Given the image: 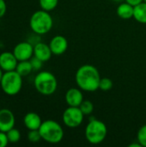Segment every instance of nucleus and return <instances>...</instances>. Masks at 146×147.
<instances>
[{
    "label": "nucleus",
    "mask_w": 146,
    "mask_h": 147,
    "mask_svg": "<svg viewBox=\"0 0 146 147\" xmlns=\"http://www.w3.org/2000/svg\"><path fill=\"white\" fill-rule=\"evenodd\" d=\"M76 83L83 91L94 92L99 90L101 76L97 68L92 65H83L76 72Z\"/></svg>",
    "instance_id": "1"
},
{
    "label": "nucleus",
    "mask_w": 146,
    "mask_h": 147,
    "mask_svg": "<svg viewBox=\"0 0 146 147\" xmlns=\"http://www.w3.org/2000/svg\"><path fill=\"white\" fill-rule=\"evenodd\" d=\"M29 26L32 31L38 34H46L52 29L53 26V20L48 11L40 9L35 11L30 17Z\"/></svg>",
    "instance_id": "2"
},
{
    "label": "nucleus",
    "mask_w": 146,
    "mask_h": 147,
    "mask_svg": "<svg viewBox=\"0 0 146 147\" xmlns=\"http://www.w3.org/2000/svg\"><path fill=\"white\" fill-rule=\"evenodd\" d=\"M41 139L49 144H58L63 140L64 129L61 125L53 121L46 120L42 121L41 126L39 128Z\"/></svg>",
    "instance_id": "3"
},
{
    "label": "nucleus",
    "mask_w": 146,
    "mask_h": 147,
    "mask_svg": "<svg viewBox=\"0 0 146 147\" xmlns=\"http://www.w3.org/2000/svg\"><path fill=\"white\" fill-rule=\"evenodd\" d=\"M34 85L35 90L43 96H51L54 94L58 88L56 77L50 71H40L34 78Z\"/></svg>",
    "instance_id": "4"
},
{
    "label": "nucleus",
    "mask_w": 146,
    "mask_h": 147,
    "mask_svg": "<svg viewBox=\"0 0 146 147\" xmlns=\"http://www.w3.org/2000/svg\"><path fill=\"white\" fill-rule=\"evenodd\" d=\"M107 134L108 127L103 121L97 119L89 120L85 127V138L89 143L99 145L105 140Z\"/></svg>",
    "instance_id": "5"
},
{
    "label": "nucleus",
    "mask_w": 146,
    "mask_h": 147,
    "mask_svg": "<svg viewBox=\"0 0 146 147\" xmlns=\"http://www.w3.org/2000/svg\"><path fill=\"white\" fill-rule=\"evenodd\" d=\"M0 86L4 94L8 96L17 95L22 87V77L15 71H4L0 81Z\"/></svg>",
    "instance_id": "6"
},
{
    "label": "nucleus",
    "mask_w": 146,
    "mask_h": 147,
    "mask_svg": "<svg viewBox=\"0 0 146 147\" xmlns=\"http://www.w3.org/2000/svg\"><path fill=\"white\" fill-rule=\"evenodd\" d=\"M84 115L79 107L69 106L63 113L62 119L64 124L70 128L78 127L83 121Z\"/></svg>",
    "instance_id": "7"
},
{
    "label": "nucleus",
    "mask_w": 146,
    "mask_h": 147,
    "mask_svg": "<svg viewBox=\"0 0 146 147\" xmlns=\"http://www.w3.org/2000/svg\"><path fill=\"white\" fill-rule=\"evenodd\" d=\"M13 53L18 61L29 60L34 56V46L28 41L19 42L15 46Z\"/></svg>",
    "instance_id": "8"
},
{
    "label": "nucleus",
    "mask_w": 146,
    "mask_h": 147,
    "mask_svg": "<svg viewBox=\"0 0 146 147\" xmlns=\"http://www.w3.org/2000/svg\"><path fill=\"white\" fill-rule=\"evenodd\" d=\"M15 119L13 112L8 109H0V131L7 133L15 127Z\"/></svg>",
    "instance_id": "9"
},
{
    "label": "nucleus",
    "mask_w": 146,
    "mask_h": 147,
    "mask_svg": "<svg viewBox=\"0 0 146 147\" xmlns=\"http://www.w3.org/2000/svg\"><path fill=\"white\" fill-rule=\"evenodd\" d=\"M49 47L52 54L61 55L66 52L68 48V41L63 35H55L50 40Z\"/></svg>",
    "instance_id": "10"
},
{
    "label": "nucleus",
    "mask_w": 146,
    "mask_h": 147,
    "mask_svg": "<svg viewBox=\"0 0 146 147\" xmlns=\"http://www.w3.org/2000/svg\"><path fill=\"white\" fill-rule=\"evenodd\" d=\"M17 64L18 60L13 52H3L0 53V67L3 71L15 70Z\"/></svg>",
    "instance_id": "11"
},
{
    "label": "nucleus",
    "mask_w": 146,
    "mask_h": 147,
    "mask_svg": "<svg viewBox=\"0 0 146 147\" xmlns=\"http://www.w3.org/2000/svg\"><path fill=\"white\" fill-rule=\"evenodd\" d=\"M65 102L68 106L79 107L83 101V94L79 88H71L65 93Z\"/></svg>",
    "instance_id": "12"
},
{
    "label": "nucleus",
    "mask_w": 146,
    "mask_h": 147,
    "mask_svg": "<svg viewBox=\"0 0 146 147\" xmlns=\"http://www.w3.org/2000/svg\"><path fill=\"white\" fill-rule=\"evenodd\" d=\"M52 55L49 45L44 42H37L34 46V56L43 62L48 61Z\"/></svg>",
    "instance_id": "13"
},
{
    "label": "nucleus",
    "mask_w": 146,
    "mask_h": 147,
    "mask_svg": "<svg viewBox=\"0 0 146 147\" xmlns=\"http://www.w3.org/2000/svg\"><path fill=\"white\" fill-rule=\"evenodd\" d=\"M23 123L28 130H39L42 120L37 113L28 112L23 118Z\"/></svg>",
    "instance_id": "14"
},
{
    "label": "nucleus",
    "mask_w": 146,
    "mask_h": 147,
    "mask_svg": "<svg viewBox=\"0 0 146 147\" xmlns=\"http://www.w3.org/2000/svg\"><path fill=\"white\" fill-rule=\"evenodd\" d=\"M133 10H134V7L126 2V3H121L120 4H119V6L117 7L116 12H117L118 16L120 17L121 19L128 20L133 17Z\"/></svg>",
    "instance_id": "15"
},
{
    "label": "nucleus",
    "mask_w": 146,
    "mask_h": 147,
    "mask_svg": "<svg viewBox=\"0 0 146 147\" xmlns=\"http://www.w3.org/2000/svg\"><path fill=\"white\" fill-rule=\"evenodd\" d=\"M133 18L139 23H146V2L134 6Z\"/></svg>",
    "instance_id": "16"
},
{
    "label": "nucleus",
    "mask_w": 146,
    "mask_h": 147,
    "mask_svg": "<svg viewBox=\"0 0 146 147\" xmlns=\"http://www.w3.org/2000/svg\"><path fill=\"white\" fill-rule=\"evenodd\" d=\"M15 71L22 77H26V76L29 75L33 71V67H32V65L30 63V60L18 61Z\"/></svg>",
    "instance_id": "17"
},
{
    "label": "nucleus",
    "mask_w": 146,
    "mask_h": 147,
    "mask_svg": "<svg viewBox=\"0 0 146 147\" xmlns=\"http://www.w3.org/2000/svg\"><path fill=\"white\" fill-rule=\"evenodd\" d=\"M39 3L41 9L50 12L58 6L59 0H39Z\"/></svg>",
    "instance_id": "18"
},
{
    "label": "nucleus",
    "mask_w": 146,
    "mask_h": 147,
    "mask_svg": "<svg viewBox=\"0 0 146 147\" xmlns=\"http://www.w3.org/2000/svg\"><path fill=\"white\" fill-rule=\"evenodd\" d=\"M6 134H7L8 140H9V143L15 144V143L19 142L21 140V133L18 129H16L15 127H13L12 129L8 131Z\"/></svg>",
    "instance_id": "19"
},
{
    "label": "nucleus",
    "mask_w": 146,
    "mask_h": 147,
    "mask_svg": "<svg viewBox=\"0 0 146 147\" xmlns=\"http://www.w3.org/2000/svg\"><path fill=\"white\" fill-rule=\"evenodd\" d=\"M79 108L84 115H89L94 111V104L89 100H83V102L80 104Z\"/></svg>",
    "instance_id": "20"
},
{
    "label": "nucleus",
    "mask_w": 146,
    "mask_h": 147,
    "mask_svg": "<svg viewBox=\"0 0 146 147\" xmlns=\"http://www.w3.org/2000/svg\"><path fill=\"white\" fill-rule=\"evenodd\" d=\"M137 141L141 145V146L146 147V124L143 125L138 131Z\"/></svg>",
    "instance_id": "21"
},
{
    "label": "nucleus",
    "mask_w": 146,
    "mask_h": 147,
    "mask_svg": "<svg viewBox=\"0 0 146 147\" xmlns=\"http://www.w3.org/2000/svg\"><path fill=\"white\" fill-rule=\"evenodd\" d=\"M113 88V82L108 78H101L99 89L103 91H108Z\"/></svg>",
    "instance_id": "22"
},
{
    "label": "nucleus",
    "mask_w": 146,
    "mask_h": 147,
    "mask_svg": "<svg viewBox=\"0 0 146 147\" xmlns=\"http://www.w3.org/2000/svg\"><path fill=\"white\" fill-rule=\"evenodd\" d=\"M28 140L31 143H38L42 139L39 130H29L28 134Z\"/></svg>",
    "instance_id": "23"
},
{
    "label": "nucleus",
    "mask_w": 146,
    "mask_h": 147,
    "mask_svg": "<svg viewBox=\"0 0 146 147\" xmlns=\"http://www.w3.org/2000/svg\"><path fill=\"white\" fill-rule=\"evenodd\" d=\"M30 63L32 65V67H33V71H39L41 69L42 67V64H43V61H41L40 59H39L38 58L33 56L30 59Z\"/></svg>",
    "instance_id": "24"
},
{
    "label": "nucleus",
    "mask_w": 146,
    "mask_h": 147,
    "mask_svg": "<svg viewBox=\"0 0 146 147\" xmlns=\"http://www.w3.org/2000/svg\"><path fill=\"white\" fill-rule=\"evenodd\" d=\"M9 140L7 134L0 131V147H6L9 144Z\"/></svg>",
    "instance_id": "25"
},
{
    "label": "nucleus",
    "mask_w": 146,
    "mask_h": 147,
    "mask_svg": "<svg viewBox=\"0 0 146 147\" xmlns=\"http://www.w3.org/2000/svg\"><path fill=\"white\" fill-rule=\"evenodd\" d=\"M7 11V5L4 0H0V18L4 16Z\"/></svg>",
    "instance_id": "26"
},
{
    "label": "nucleus",
    "mask_w": 146,
    "mask_h": 147,
    "mask_svg": "<svg viewBox=\"0 0 146 147\" xmlns=\"http://www.w3.org/2000/svg\"><path fill=\"white\" fill-rule=\"evenodd\" d=\"M125 1H126V3H130L131 5H133V7L136 6V5H138V4H139L140 3L144 2V0H125Z\"/></svg>",
    "instance_id": "27"
},
{
    "label": "nucleus",
    "mask_w": 146,
    "mask_h": 147,
    "mask_svg": "<svg viewBox=\"0 0 146 147\" xmlns=\"http://www.w3.org/2000/svg\"><path fill=\"white\" fill-rule=\"evenodd\" d=\"M129 147H142V146H141V145L137 141V143H133V144L129 145Z\"/></svg>",
    "instance_id": "28"
},
{
    "label": "nucleus",
    "mask_w": 146,
    "mask_h": 147,
    "mask_svg": "<svg viewBox=\"0 0 146 147\" xmlns=\"http://www.w3.org/2000/svg\"><path fill=\"white\" fill-rule=\"evenodd\" d=\"M3 73H4V71H3L2 70V68L0 67V81H1V79H2V78H3Z\"/></svg>",
    "instance_id": "29"
},
{
    "label": "nucleus",
    "mask_w": 146,
    "mask_h": 147,
    "mask_svg": "<svg viewBox=\"0 0 146 147\" xmlns=\"http://www.w3.org/2000/svg\"><path fill=\"white\" fill-rule=\"evenodd\" d=\"M114 1H115V2H122L124 0H114Z\"/></svg>",
    "instance_id": "30"
},
{
    "label": "nucleus",
    "mask_w": 146,
    "mask_h": 147,
    "mask_svg": "<svg viewBox=\"0 0 146 147\" xmlns=\"http://www.w3.org/2000/svg\"><path fill=\"white\" fill-rule=\"evenodd\" d=\"M144 1H145V2H146V0H144Z\"/></svg>",
    "instance_id": "31"
},
{
    "label": "nucleus",
    "mask_w": 146,
    "mask_h": 147,
    "mask_svg": "<svg viewBox=\"0 0 146 147\" xmlns=\"http://www.w3.org/2000/svg\"><path fill=\"white\" fill-rule=\"evenodd\" d=\"M0 109H1V108H0Z\"/></svg>",
    "instance_id": "32"
}]
</instances>
